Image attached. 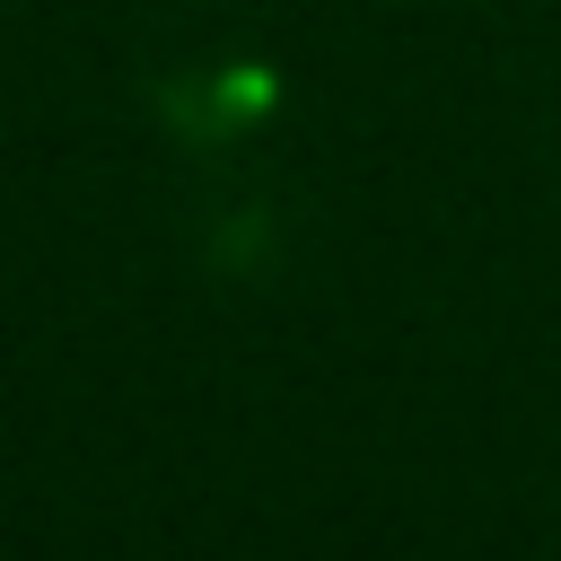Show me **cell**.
Wrapping results in <instances>:
<instances>
[]
</instances>
